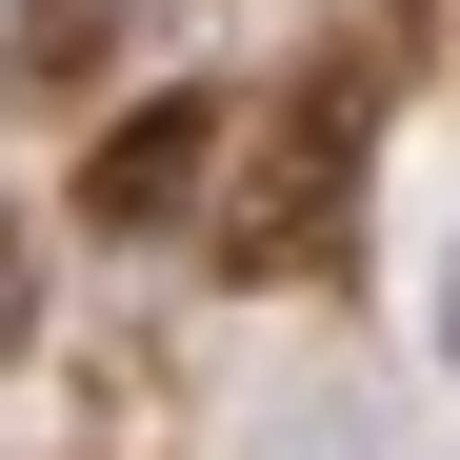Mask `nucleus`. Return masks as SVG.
<instances>
[{"label":"nucleus","instance_id":"obj_3","mask_svg":"<svg viewBox=\"0 0 460 460\" xmlns=\"http://www.w3.org/2000/svg\"><path fill=\"white\" fill-rule=\"evenodd\" d=\"M241 460H380V380H341V360H280L261 401H241Z\"/></svg>","mask_w":460,"mask_h":460},{"label":"nucleus","instance_id":"obj_5","mask_svg":"<svg viewBox=\"0 0 460 460\" xmlns=\"http://www.w3.org/2000/svg\"><path fill=\"white\" fill-rule=\"evenodd\" d=\"M420 341H440V380H460V220H440V261H420Z\"/></svg>","mask_w":460,"mask_h":460},{"label":"nucleus","instance_id":"obj_4","mask_svg":"<svg viewBox=\"0 0 460 460\" xmlns=\"http://www.w3.org/2000/svg\"><path fill=\"white\" fill-rule=\"evenodd\" d=\"M0 360H40V220H0Z\"/></svg>","mask_w":460,"mask_h":460},{"label":"nucleus","instance_id":"obj_1","mask_svg":"<svg viewBox=\"0 0 460 460\" xmlns=\"http://www.w3.org/2000/svg\"><path fill=\"white\" fill-rule=\"evenodd\" d=\"M341 200H360V81H300V101L261 120V161L220 181L200 241H220V280H300V261L341 241Z\"/></svg>","mask_w":460,"mask_h":460},{"label":"nucleus","instance_id":"obj_2","mask_svg":"<svg viewBox=\"0 0 460 460\" xmlns=\"http://www.w3.org/2000/svg\"><path fill=\"white\" fill-rule=\"evenodd\" d=\"M220 140H241V101H220V81L120 101L101 161H81V220H101V241H200V220H220Z\"/></svg>","mask_w":460,"mask_h":460}]
</instances>
